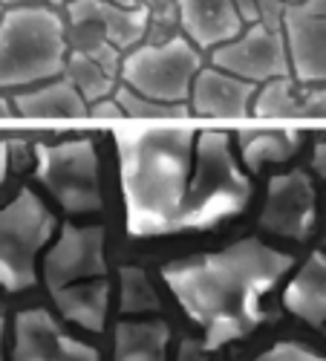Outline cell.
<instances>
[{"mask_svg":"<svg viewBox=\"0 0 326 361\" xmlns=\"http://www.w3.org/2000/svg\"><path fill=\"white\" fill-rule=\"evenodd\" d=\"M291 255L260 240H240L228 249L173 260L165 266V283L194 324L205 329V347L222 350L243 341L263 324V295L291 269Z\"/></svg>","mask_w":326,"mask_h":361,"instance_id":"obj_1","label":"cell"},{"mask_svg":"<svg viewBox=\"0 0 326 361\" xmlns=\"http://www.w3.org/2000/svg\"><path fill=\"white\" fill-rule=\"evenodd\" d=\"M191 128H122L115 130L127 231L133 237L168 234L176 226L194 165Z\"/></svg>","mask_w":326,"mask_h":361,"instance_id":"obj_2","label":"cell"},{"mask_svg":"<svg viewBox=\"0 0 326 361\" xmlns=\"http://www.w3.org/2000/svg\"><path fill=\"white\" fill-rule=\"evenodd\" d=\"M44 281L58 312L87 333L107 324L110 286L101 226H64L44 257Z\"/></svg>","mask_w":326,"mask_h":361,"instance_id":"obj_3","label":"cell"},{"mask_svg":"<svg viewBox=\"0 0 326 361\" xmlns=\"http://www.w3.org/2000/svg\"><path fill=\"white\" fill-rule=\"evenodd\" d=\"M67 67V32L49 6L15 4L0 18V90L49 81Z\"/></svg>","mask_w":326,"mask_h":361,"instance_id":"obj_4","label":"cell"},{"mask_svg":"<svg viewBox=\"0 0 326 361\" xmlns=\"http://www.w3.org/2000/svg\"><path fill=\"white\" fill-rule=\"evenodd\" d=\"M249 197L251 183L231 157V139L222 130H205L196 136L188 197L173 231L211 228L225 217L240 214Z\"/></svg>","mask_w":326,"mask_h":361,"instance_id":"obj_5","label":"cell"},{"mask_svg":"<svg viewBox=\"0 0 326 361\" xmlns=\"http://www.w3.org/2000/svg\"><path fill=\"white\" fill-rule=\"evenodd\" d=\"M55 220L35 191H18V197L0 208V286L6 292L32 289L38 281V255L49 243Z\"/></svg>","mask_w":326,"mask_h":361,"instance_id":"obj_6","label":"cell"},{"mask_svg":"<svg viewBox=\"0 0 326 361\" xmlns=\"http://www.w3.org/2000/svg\"><path fill=\"white\" fill-rule=\"evenodd\" d=\"M35 173L41 185L70 214L101 212V176L99 157L90 139H67L58 145L35 147Z\"/></svg>","mask_w":326,"mask_h":361,"instance_id":"obj_7","label":"cell"},{"mask_svg":"<svg viewBox=\"0 0 326 361\" xmlns=\"http://www.w3.org/2000/svg\"><path fill=\"white\" fill-rule=\"evenodd\" d=\"M202 70L199 47L191 38H170L165 44H144L127 52L122 61V78L139 93L182 104Z\"/></svg>","mask_w":326,"mask_h":361,"instance_id":"obj_8","label":"cell"},{"mask_svg":"<svg viewBox=\"0 0 326 361\" xmlns=\"http://www.w3.org/2000/svg\"><path fill=\"white\" fill-rule=\"evenodd\" d=\"M214 67H222L254 84L277 75H291V58L283 23H251L249 32H240L234 41L217 47Z\"/></svg>","mask_w":326,"mask_h":361,"instance_id":"obj_9","label":"cell"},{"mask_svg":"<svg viewBox=\"0 0 326 361\" xmlns=\"http://www.w3.org/2000/svg\"><path fill=\"white\" fill-rule=\"evenodd\" d=\"M315 217L318 197L309 173L289 171L269 179V194H265L260 212V228L289 240H306L315 228Z\"/></svg>","mask_w":326,"mask_h":361,"instance_id":"obj_10","label":"cell"},{"mask_svg":"<svg viewBox=\"0 0 326 361\" xmlns=\"http://www.w3.org/2000/svg\"><path fill=\"white\" fill-rule=\"evenodd\" d=\"M12 361H99V353L67 336L46 310H23L15 318Z\"/></svg>","mask_w":326,"mask_h":361,"instance_id":"obj_11","label":"cell"},{"mask_svg":"<svg viewBox=\"0 0 326 361\" xmlns=\"http://www.w3.org/2000/svg\"><path fill=\"white\" fill-rule=\"evenodd\" d=\"M283 29L291 58V73L301 84H326V12L306 4H289Z\"/></svg>","mask_w":326,"mask_h":361,"instance_id":"obj_12","label":"cell"},{"mask_svg":"<svg viewBox=\"0 0 326 361\" xmlns=\"http://www.w3.org/2000/svg\"><path fill=\"white\" fill-rule=\"evenodd\" d=\"M70 23L101 29V38L115 49L136 47L147 26H151V9L144 6H122L113 0H70Z\"/></svg>","mask_w":326,"mask_h":361,"instance_id":"obj_13","label":"cell"},{"mask_svg":"<svg viewBox=\"0 0 326 361\" xmlns=\"http://www.w3.org/2000/svg\"><path fill=\"white\" fill-rule=\"evenodd\" d=\"M254 81H246L222 67L199 70L194 87H191V102L199 116H214V118H240L251 113L254 102Z\"/></svg>","mask_w":326,"mask_h":361,"instance_id":"obj_14","label":"cell"},{"mask_svg":"<svg viewBox=\"0 0 326 361\" xmlns=\"http://www.w3.org/2000/svg\"><path fill=\"white\" fill-rule=\"evenodd\" d=\"M185 35L199 47H220L243 32V15L237 0H173Z\"/></svg>","mask_w":326,"mask_h":361,"instance_id":"obj_15","label":"cell"},{"mask_svg":"<svg viewBox=\"0 0 326 361\" xmlns=\"http://www.w3.org/2000/svg\"><path fill=\"white\" fill-rule=\"evenodd\" d=\"M67 78L81 90L87 102L107 99L115 84V70H118V49L110 41H99L96 47L78 49L67 58Z\"/></svg>","mask_w":326,"mask_h":361,"instance_id":"obj_16","label":"cell"},{"mask_svg":"<svg viewBox=\"0 0 326 361\" xmlns=\"http://www.w3.org/2000/svg\"><path fill=\"white\" fill-rule=\"evenodd\" d=\"M286 310L312 326L326 324V255L312 252L283 292Z\"/></svg>","mask_w":326,"mask_h":361,"instance_id":"obj_17","label":"cell"},{"mask_svg":"<svg viewBox=\"0 0 326 361\" xmlns=\"http://www.w3.org/2000/svg\"><path fill=\"white\" fill-rule=\"evenodd\" d=\"M87 102L81 90L67 81H49L15 96V110L20 118H81L87 116Z\"/></svg>","mask_w":326,"mask_h":361,"instance_id":"obj_18","label":"cell"},{"mask_svg":"<svg viewBox=\"0 0 326 361\" xmlns=\"http://www.w3.org/2000/svg\"><path fill=\"white\" fill-rule=\"evenodd\" d=\"M170 329L162 321H122L115 326L113 361H165Z\"/></svg>","mask_w":326,"mask_h":361,"instance_id":"obj_19","label":"cell"},{"mask_svg":"<svg viewBox=\"0 0 326 361\" xmlns=\"http://www.w3.org/2000/svg\"><path fill=\"white\" fill-rule=\"evenodd\" d=\"M301 133L283 128V130H243L240 133V154L249 171H260L263 165L286 162L298 154Z\"/></svg>","mask_w":326,"mask_h":361,"instance_id":"obj_20","label":"cell"},{"mask_svg":"<svg viewBox=\"0 0 326 361\" xmlns=\"http://www.w3.org/2000/svg\"><path fill=\"white\" fill-rule=\"evenodd\" d=\"M251 113L257 118H298L303 116V96H298V87H294L291 75H277L263 81V87L257 90V96L251 102Z\"/></svg>","mask_w":326,"mask_h":361,"instance_id":"obj_21","label":"cell"},{"mask_svg":"<svg viewBox=\"0 0 326 361\" xmlns=\"http://www.w3.org/2000/svg\"><path fill=\"white\" fill-rule=\"evenodd\" d=\"M115 102L122 104L127 118H142V122H185L191 116V110L182 104H170V102H159L139 93V90L122 84L115 90Z\"/></svg>","mask_w":326,"mask_h":361,"instance_id":"obj_22","label":"cell"},{"mask_svg":"<svg viewBox=\"0 0 326 361\" xmlns=\"http://www.w3.org/2000/svg\"><path fill=\"white\" fill-rule=\"evenodd\" d=\"M118 307L125 315H147L159 310V295L142 266H125L118 272Z\"/></svg>","mask_w":326,"mask_h":361,"instance_id":"obj_23","label":"cell"},{"mask_svg":"<svg viewBox=\"0 0 326 361\" xmlns=\"http://www.w3.org/2000/svg\"><path fill=\"white\" fill-rule=\"evenodd\" d=\"M289 4H298V0H237L246 23H283V12Z\"/></svg>","mask_w":326,"mask_h":361,"instance_id":"obj_24","label":"cell"},{"mask_svg":"<svg viewBox=\"0 0 326 361\" xmlns=\"http://www.w3.org/2000/svg\"><path fill=\"white\" fill-rule=\"evenodd\" d=\"M254 361H326L320 353L303 347V344H294V341H280L277 347H272L269 353H263Z\"/></svg>","mask_w":326,"mask_h":361,"instance_id":"obj_25","label":"cell"},{"mask_svg":"<svg viewBox=\"0 0 326 361\" xmlns=\"http://www.w3.org/2000/svg\"><path fill=\"white\" fill-rule=\"evenodd\" d=\"M303 116L326 118V84H312L303 93Z\"/></svg>","mask_w":326,"mask_h":361,"instance_id":"obj_26","label":"cell"},{"mask_svg":"<svg viewBox=\"0 0 326 361\" xmlns=\"http://www.w3.org/2000/svg\"><path fill=\"white\" fill-rule=\"evenodd\" d=\"M87 116L93 118H104V122H115V118H125V110L122 104L115 102V96L110 99H99V102H90V110H87Z\"/></svg>","mask_w":326,"mask_h":361,"instance_id":"obj_27","label":"cell"},{"mask_svg":"<svg viewBox=\"0 0 326 361\" xmlns=\"http://www.w3.org/2000/svg\"><path fill=\"white\" fill-rule=\"evenodd\" d=\"M214 353L217 350H208L205 347V341H194V338H182L180 344V358L176 361H214Z\"/></svg>","mask_w":326,"mask_h":361,"instance_id":"obj_28","label":"cell"},{"mask_svg":"<svg viewBox=\"0 0 326 361\" xmlns=\"http://www.w3.org/2000/svg\"><path fill=\"white\" fill-rule=\"evenodd\" d=\"M312 168H315V173L323 179V185H326V142H320L318 147H315V157H312Z\"/></svg>","mask_w":326,"mask_h":361,"instance_id":"obj_29","label":"cell"},{"mask_svg":"<svg viewBox=\"0 0 326 361\" xmlns=\"http://www.w3.org/2000/svg\"><path fill=\"white\" fill-rule=\"evenodd\" d=\"M6 171H9V145L0 142V185H4V179H6Z\"/></svg>","mask_w":326,"mask_h":361,"instance_id":"obj_30","label":"cell"},{"mask_svg":"<svg viewBox=\"0 0 326 361\" xmlns=\"http://www.w3.org/2000/svg\"><path fill=\"white\" fill-rule=\"evenodd\" d=\"M12 104H15V102H9V99L0 96V118H15V116H18V110H15Z\"/></svg>","mask_w":326,"mask_h":361,"instance_id":"obj_31","label":"cell"},{"mask_svg":"<svg viewBox=\"0 0 326 361\" xmlns=\"http://www.w3.org/2000/svg\"><path fill=\"white\" fill-rule=\"evenodd\" d=\"M9 4H41V6H58V4H67V0H9Z\"/></svg>","mask_w":326,"mask_h":361,"instance_id":"obj_32","label":"cell"},{"mask_svg":"<svg viewBox=\"0 0 326 361\" xmlns=\"http://www.w3.org/2000/svg\"><path fill=\"white\" fill-rule=\"evenodd\" d=\"M4 333H6V324L0 318V361H4Z\"/></svg>","mask_w":326,"mask_h":361,"instance_id":"obj_33","label":"cell"},{"mask_svg":"<svg viewBox=\"0 0 326 361\" xmlns=\"http://www.w3.org/2000/svg\"><path fill=\"white\" fill-rule=\"evenodd\" d=\"M113 4H122V6H139V0H113Z\"/></svg>","mask_w":326,"mask_h":361,"instance_id":"obj_34","label":"cell"},{"mask_svg":"<svg viewBox=\"0 0 326 361\" xmlns=\"http://www.w3.org/2000/svg\"><path fill=\"white\" fill-rule=\"evenodd\" d=\"M0 18H4V6H0Z\"/></svg>","mask_w":326,"mask_h":361,"instance_id":"obj_35","label":"cell"}]
</instances>
